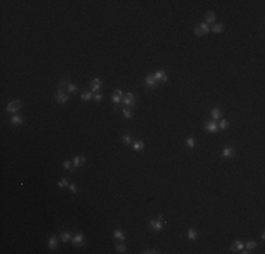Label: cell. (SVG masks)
<instances>
[{
  "label": "cell",
  "mask_w": 265,
  "mask_h": 254,
  "mask_svg": "<svg viewBox=\"0 0 265 254\" xmlns=\"http://www.w3.org/2000/svg\"><path fill=\"white\" fill-rule=\"evenodd\" d=\"M149 227L152 230H155V232H161L164 229V216L159 215L157 219H151L149 220Z\"/></svg>",
  "instance_id": "6da1fadb"
},
{
  "label": "cell",
  "mask_w": 265,
  "mask_h": 254,
  "mask_svg": "<svg viewBox=\"0 0 265 254\" xmlns=\"http://www.w3.org/2000/svg\"><path fill=\"white\" fill-rule=\"evenodd\" d=\"M20 108H21V102H20V100H11V102H9V103H7L6 110L9 112V113L16 114Z\"/></svg>",
  "instance_id": "7a4b0ae2"
},
{
  "label": "cell",
  "mask_w": 265,
  "mask_h": 254,
  "mask_svg": "<svg viewBox=\"0 0 265 254\" xmlns=\"http://www.w3.org/2000/svg\"><path fill=\"white\" fill-rule=\"evenodd\" d=\"M72 244L75 247H80L85 244V235L83 233H76V235L72 237Z\"/></svg>",
  "instance_id": "3957f363"
},
{
  "label": "cell",
  "mask_w": 265,
  "mask_h": 254,
  "mask_svg": "<svg viewBox=\"0 0 265 254\" xmlns=\"http://www.w3.org/2000/svg\"><path fill=\"white\" fill-rule=\"evenodd\" d=\"M134 103H136V96L133 92H127L126 93V97L123 99V105H126L127 108H131V106H134Z\"/></svg>",
  "instance_id": "277c9868"
},
{
  "label": "cell",
  "mask_w": 265,
  "mask_h": 254,
  "mask_svg": "<svg viewBox=\"0 0 265 254\" xmlns=\"http://www.w3.org/2000/svg\"><path fill=\"white\" fill-rule=\"evenodd\" d=\"M55 100L61 103V105H65V103H68L69 100V95H66L64 90H58L57 92V95H55Z\"/></svg>",
  "instance_id": "5b68a950"
},
{
  "label": "cell",
  "mask_w": 265,
  "mask_h": 254,
  "mask_svg": "<svg viewBox=\"0 0 265 254\" xmlns=\"http://www.w3.org/2000/svg\"><path fill=\"white\" fill-rule=\"evenodd\" d=\"M236 155V148L231 146H227L223 148V151H221V157L223 158H231Z\"/></svg>",
  "instance_id": "8992f818"
},
{
  "label": "cell",
  "mask_w": 265,
  "mask_h": 254,
  "mask_svg": "<svg viewBox=\"0 0 265 254\" xmlns=\"http://www.w3.org/2000/svg\"><path fill=\"white\" fill-rule=\"evenodd\" d=\"M102 79H99V78H95V79H92L90 81V88H92V92H99L100 88H102Z\"/></svg>",
  "instance_id": "52a82bcc"
},
{
  "label": "cell",
  "mask_w": 265,
  "mask_h": 254,
  "mask_svg": "<svg viewBox=\"0 0 265 254\" xmlns=\"http://www.w3.org/2000/svg\"><path fill=\"white\" fill-rule=\"evenodd\" d=\"M205 130L207 133H217L219 131V126L214 123V121H207L205 124Z\"/></svg>",
  "instance_id": "ba28073f"
},
{
  "label": "cell",
  "mask_w": 265,
  "mask_h": 254,
  "mask_svg": "<svg viewBox=\"0 0 265 254\" xmlns=\"http://www.w3.org/2000/svg\"><path fill=\"white\" fill-rule=\"evenodd\" d=\"M144 83H145L148 88H155L157 85H158V81L155 79V76H154V75H148L147 78H145Z\"/></svg>",
  "instance_id": "9c48e42d"
},
{
  "label": "cell",
  "mask_w": 265,
  "mask_h": 254,
  "mask_svg": "<svg viewBox=\"0 0 265 254\" xmlns=\"http://www.w3.org/2000/svg\"><path fill=\"white\" fill-rule=\"evenodd\" d=\"M72 162L75 165V168L82 167V165H85V162H86V157H85V155H76L75 158L72 159Z\"/></svg>",
  "instance_id": "30bf717a"
},
{
  "label": "cell",
  "mask_w": 265,
  "mask_h": 254,
  "mask_svg": "<svg viewBox=\"0 0 265 254\" xmlns=\"http://www.w3.org/2000/svg\"><path fill=\"white\" fill-rule=\"evenodd\" d=\"M154 76H155V79L158 82H167L168 81V75L165 74V71H157Z\"/></svg>",
  "instance_id": "8fae6325"
},
{
  "label": "cell",
  "mask_w": 265,
  "mask_h": 254,
  "mask_svg": "<svg viewBox=\"0 0 265 254\" xmlns=\"http://www.w3.org/2000/svg\"><path fill=\"white\" fill-rule=\"evenodd\" d=\"M48 247L51 248V250H57V247H58V239H57L55 236H50V239H48Z\"/></svg>",
  "instance_id": "7c38bea8"
},
{
  "label": "cell",
  "mask_w": 265,
  "mask_h": 254,
  "mask_svg": "<svg viewBox=\"0 0 265 254\" xmlns=\"http://www.w3.org/2000/svg\"><path fill=\"white\" fill-rule=\"evenodd\" d=\"M243 248H244V243L241 240H236L231 244V251H241Z\"/></svg>",
  "instance_id": "4fadbf2b"
},
{
  "label": "cell",
  "mask_w": 265,
  "mask_h": 254,
  "mask_svg": "<svg viewBox=\"0 0 265 254\" xmlns=\"http://www.w3.org/2000/svg\"><path fill=\"white\" fill-rule=\"evenodd\" d=\"M10 123H11L13 126H21V124H23V117L19 116V114H14V116H11V119H10Z\"/></svg>",
  "instance_id": "5bb4252c"
},
{
  "label": "cell",
  "mask_w": 265,
  "mask_h": 254,
  "mask_svg": "<svg viewBox=\"0 0 265 254\" xmlns=\"http://www.w3.org/2000/svg\"><path fill=\"white\" fill-rule=\"evenodd\" d=\"M214 21H216V14H214V12H207L206 13V24H214Z\"/></svg>",
  "instance_id": "9a60e30c"
},
{
  "label": "cell",
  "mask_w": 265,
  "mask_h": 254,
  "mask_svg": "<svg viewBox=\"0 0 265 254\" xmlns=\"http://www.w3.org/2000/svg\"><path fill=\"white\" fill-rule=\"evenodd\" d=\"M133 150L134 151H141V150H144V147H145V144L142 143V141H140V140H136V141H133Z\"/></svg>",
  "instance_id": "2e32d148"
},
{
  "label": "cell",
  "mask_w": 265,
  "mask_h": 254,
  "mask_svg": "<svg viewBox=\"0 0 265 254\" xmlns=\"http://www.w3.org/2000/svg\"><path fill=\"white\" fill-rule=\"evenodd\" d=\"M113 237L114 239H117V240H121L123 241L124 239H126V235H124L123 232L120 230V229H114V232H113Z\"/></svg>",
  "instance_id": "e0dca14e"
},
{
  "label": "cell",
  "mask_w": 265,
  "mask_h": 254,
  "mask_svg": "<svg viewBox=\"0 0 265 254\" xmlns=\"http://www.w3.org/2000/svg\"><path fill=\"white\" fill-rule=\"evenodd\" d=\"M186 236H187V239H189V240L195 241V240H196V239H197V232H196L195 229H192V227H190V229H189V230H187Z\"/></svg>",
  "instance_id": "ac0fdd59"
},
{
  "label": "cell",
  "mask_w": 265,
  "mask_h": 254,
  "mask_svg": "<svg viewBox=\"0 0 265 254\" xmlns=\"http://www.w3.org/2000/svg\"><path fill=\"white\" fill-rule=\"evenodd\" d=\"M210 116L213 117L214 120H217V119H220L221 117V110H220L219 108H214L210 110Z\"/></svg>",
  "instance_id": "d6986e66"
},
{
  "label": "cell",
  "mask_w": 265,
  "mask_h": 254,
  "mask_svg": "<svg viewBox=\"0 0 265 254\" xmlns=\"http://www.w3.org/2000/svg\"><path fill=\"white\" fill-rule=\"evenodd\" d=\"M210 30L213 32H221L223 30H224V24L223 23H217V24H213L212 27H210Z\"/></svg>",
  "instance_id": "ffe728a7"
},
{
  "label": "cell",
  "mask_w": 265,
  "mask_h": 254,
  "mask_svg": "<svg viewBox=\"0 0 265 254\" xmlns=\"http://www.w3.org/2000/svg\"><path fill=\"white\" fill-rule=\"evenodd\" d=\"M61 240L64 243H68V241H72V236L69 232H62L61 233Z\"/></svg>",
  "instance_id": "44dd1931"
},
{
  "label": "cell",
  "mask_w": 265,
  "mask_h": 254,
  "mask_svg": "<svg viewBox=\"0 0 265 254\" xmlns=\"http://www.w3.org/2000/svg\"><path fill=\"white\" fill-rule=\"evenodd\" d=\"M121 141L126 146H130V144H133V137L130 134H124V136H121Z\"/></svg>",
  "instance_id": "7402d4cb"
},
{
  "label": "cell",
  "mask_w": 265,
  "mask_h": 254,
  "mask_svg": "<svg viewBox=\"0 0 265 254\" xmlns=\"http://www.w3.org/2000/svg\"><path fill=\"white\" fill-rule=\"evenodd\" d=\"M199 27H200V30H202V32L206 35V34H209L210 32V25L209 24H206V23H200V24H197Z\"/></svg>",
  "instance_id": "603a6c76"
},
{
  "label": "cell",
  "mask_w": 265,
  "mask_h": 254,
  "mask_svg": "<svg viewBox=\"0 0 265 254\" xmlns=\"http://www.w3.org/2000/svg\"><path fill=\"white\" fill-rule=\"evenodd\" d=\"M80 97H82V100H85V102H89L93 97V93L92 92H83V93H80Z\"/></svg>",
  "instance_id": "cb8c5ba5"
},
{
  "label": "cell",
  "mask_w": 265,
  "mask_h": 254,
  "mask_svg": "<svg viewBox=\"0 0 265 254\" xmlns=\"http://www.w3.org/2000/svg\"><path fill=\"white\" fill-rule=\"evenodd\" d=\"M57 185H58V188H66V186H69V181L66 178H61Z\"/></svg>",
  "instance_id": "d4e9b609"
},
{
  "label": "cell",
  "mask_w": 265,
  "mask_h": 254,
  "mask_svg": "<svg viewBox=\"0 0 265 254\" xmlns=\"http://www.w3.org/2000/svg\"><path fill=\"white\" fill-rule=\"evenodd\" d=\"M255 247H257V241H254V240L247 241L246 244H244V248H247V250H252V248H255Z\"/></svg>",
  "instance_id": "484cf974"
},
{
  "label": "cell",
  "mask_w": 265,
  "mask_h": 254,
  "mask_svg": "<svg viewBox=\"0 0 265 254\" xmlns=\"http://www.w3.org/2000/svg\"><path fill=\"white\" fill-rule=\"evenodd\" d=\"M78 85H73V83H69L68 85V88H66V90H68V93H75V92H78Z\"/></svg>",
  "instance_id": "4316f807"
},
{
  "label": "cell",
  "mask_w": 265,
  "mask_h": 254,
  "mask_svg": "<svg viewBox=\"0 0 265 254\" xmlns=\"http://www.w3.org/2000/svg\"><path fill=\"white\" fill-rule=\"evenodd\" d=\"M228 128V121L226 119L220 120V124H219V130H227Z\"/></svg>",
  "instance_id": "83f0119b"
},
{
  "label": "cell",
  "mask_w": 265,
  "mask_h": 254,
  "mask_svg": "<svg viewBox=\"0 0 265 254\" xmlns=\"http://www.w3.org/2000/svg\"><path fill=\"white\" fill-rule=\"evenodd\" d=\"M68 85H69V82L66 81V79H61L58 83V88L59 90H64V88H68Z\"/></svg>",
  "instance_id": "f1b7e54d"
},
{
  "label": "cell",
  "mask_w": 265,
  "mask_h": 254,
  "mask_svg": "<svg viewBox=\"0 0 265 254\" xmlns=\"http://www.w3.org/2000/svg\"><path fill=\"white\" fill-rule=\"evenodd\" d=\"M111 100H113V103L118 105V103H121V102H123V96H118V95H114V93H113V96H111Z\"/></svg>",
  "instance_id": "f546056e"
},
{
  "label": "cell",
  "mask_w": 265,
  "mask_h": 254,
  "mask_svg": "<svg viewBox=\"0 0 265 254\" xmlns=\"http://www.w3.org/2000/svg\"><path fill=\"white\" fill-rule=\"evenodd\" d=\"M123 116H124V119H131L133 117V112L130 110V109H123Z\"/></svg>",
  "instance_id": "4dcf8cb0"
},
{
  "label": "cell",
  "mask_w": 265,
  "mask_h": 254,
  "mask_svg": "<svg viewBox=\"0 0 265 254\" xmlns=\"http://www.w3.org/2000/svg\"><path fill=\"white\" fill-rule=\"evenodd\" d=\"M186 146L189 147V150H192L195 147V139L193 137H187L186 139Z\"/></svg>",
  "instance_id": "1f68e13d"
},
{
  "label": "cell",
  "mask_w": 265,
  "mask_h": 254,
  "mask_svg": "<svg viewBox=\"0 0 265 254\" xmlns=\"http://www.w3.org/2000/svg\"><path fill=\"white\" fill-rule=\"evenodd\" d=\"M71 167H72V161H69V159L62 161V168L64 170H71Z\"/></svg>",
  "instance_id": "d6a6232c"
},
{
  "label": "cell",
  "mask_w": 265,
  "mask_h": 254,
  "mask_svg": "<svg viewBox=\"0 0 265 254\" xmlns=\"http://www.w3.org/2000/svg\"><path fill=\"white\" fill-rule=\"evenodd\" d=\"M116 250L118 251V253H126V246H124L123 243H118L116 246Z\"/></svg>",
  "instance_id": "836d02e7"
},
{
  "label": "cell",
  "mask_w": 265,
  "mask_h": 254,
  "mask_svg": "<svg viewBox=\"0 0 265 254\" xmlns=\"http://www.w3.org/2000/svg\"><path fill=\"white\" fill-rule=\"evenodd\" d=\"M195 34H196L197 37H203V35H205V34L202 32V30H200V27H199V25H196V27H195Z\"/></svg>",
  "instance_id": "e575fe53"
},
{
  "label": "cell",
  "mask_w": 265,
  "mask_h": 254,
  "mask_svg": "<svg viewBox=\"0 0 265 254\" xmlns=\"http://www.w3.org/2000/svg\"><path fill=\"white\" fill-rule=\"evenodd\" d=\"M93 97H95V100H96L97 103L103 100V96H102V93H95V95H93Z\"/></svg>",
  "instance_id": "d590c367"
},
{
  "label": "cell",
  "mask_w": 265,
  "mask_h": 254,
  "mask_svg": "<svg viewBox=\"0 0 265 254\" xmlns=\"http://www.w3.org/2000/svg\"><path fill=\"white\" fill-rule=\"evenodd\" d=\"M69 189H71L72 193H78V188L75 184H69Z\"/></svg>",
  "instance_id": "8d00e7d4"
},
{
  "label": "cell",
  "mask_w": 265,
  "mask_h": 254,
  "mask_svg": "<svg viewBox=\"0 0 265 254\" xmlns=\"http://www.w3.org/2000/svg\"><path fill=\"white\" fill-rule=\"evenodd\" d=\"M142 253L144 254H158L159 251H157V250H144Z\"/></svg>",
  "instance_id": "74e56055"
},
{
  "label": "cell",
  "mask_w": 265,
  "mask_h": 254,
  "mask_svg": "<svg viewBox=\"0 0 265 254\" xmlns=\"http://www.w3.org/2000/svg\"><path fill=\"white\" fill-rule=\"evenodd\" d=\"M114 95H118V96H123V92L120 90V89H114V92H113Z\"/></svg>",
  "instance_id": "f35d334b"
}]
</instances>
